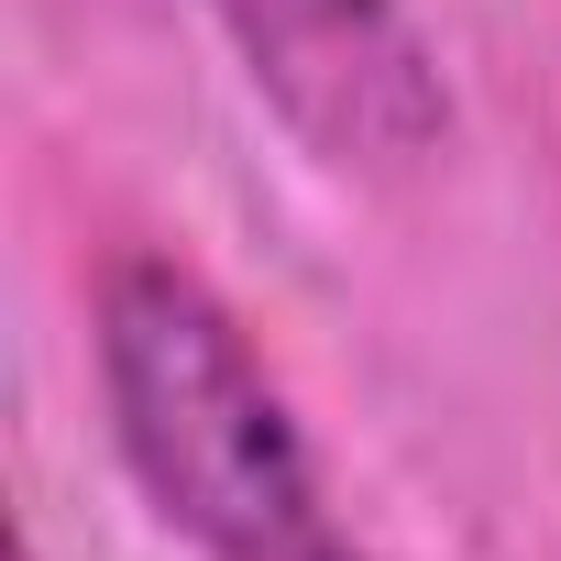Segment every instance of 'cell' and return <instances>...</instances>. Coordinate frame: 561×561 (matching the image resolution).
Listing matches in <instances>:
<instances>
[{
    "mask_svg": "<svg viewBox=\"0 0 561 561\" xmlns=\"http://www.w3.org/2000/svg\"><path fill=\"white\" fill-rule=\"evenodd\" d=\"M12 561H34V550H12Z\"/></svg>",
    "mask_w": 561,
    "mask_h": 561,
    "instance_id": "3957f363",
    "label": "cell"
},
{
    "mask_svg": "<svg viewBox=\"0 0 561 561\" xmlns=\"http://www.w3.org/2000/svg\"><path fill=\"white\" fill-rule=\"evenodd\" d=\"M242 89L353 187H408L451 154V78L408 0H198Z\"/></svg>",
    "mask_w": 561,
    "mask_h": 561,
    "instance_id": "7a4b0ae2",
    "label": "cell"
},
{
    "mask_svg": "<svg viewBox=\"0 0 561 561\" xmlns=\"http://www.w3.org/2000/svg\"><path fill=\"white\" fill-rule=\"evenodd\" d=\"M89 353L122 473L198 561H364L320 495L309 430L275 364L198 264L122 253L100 275Z\"/></svg>",
    "mask_w": 561,
    "mask_h": 561,
    "instance_id": "6da1fadb",
    "label": "cell"
}]
</instances>
